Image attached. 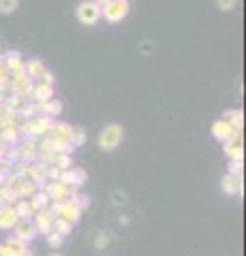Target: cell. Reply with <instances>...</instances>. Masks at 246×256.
Returning a JSON list of instances; mask_svg holds the SVG:
<instances>
[{"instance_id":"1","label":"cell","mask_w":246,"mask_h":256,"mask_svg":"<svg viewBox=\"0 0 246 256\" xmlns=\"http://www.w3.org/2000/svg\"><path fill=\"white\" fill-rule=\"evenodd\" d=\"M52 124H54L52 118H47V116H35V118L26 120L24 124H20L18 130H20V137L41 139V137H45V134H47V130H50Z\"/></svg>"},{"instance_id":"2","label":"cell","mask_w":246,"mask_h":256,"mask_svg":"<svg viewBox=\"0 0 246 256\" xmlns=\"http://www.w3.org/2000/svg\"><path fill=\"white\" fill-rule=\"evenodd\" d=\"M129 13H131L129 0H109V2L101 6V18H105V22H109V24L122 22Z\"/></svg>"},{"instance_id":"3","label":"cell","mask_w":246,"mask_h":256,"mask_svg":"<svg viewBox=\"0 0 246 256\" xmlns=\"http://www.w3.org/2000/svg\"><path fill=\"white\" fill-rule=\"evenodd\" d=\"M124 137V128L120 124H107L99 134V148L103 152H114Z\"/></svg>"},{"instance_id":"4","label":"cell","mask_w":246,"mask_h":256,"mask_svg":"<svg viewBox=\"0 0 246 256\" xmlns=\"http://www.w3.org/2000/svg\"><path fill=\"white\" fill-rule=\"evenodd\" d=\"M77 20L84 26H94L101 20V4L94 2V0H82L77 4Z\"/></svg>"},{"instance_id":"5","label":"cell","mask_w":246,"mask_h":256,"mask_svg":"<svg viewBox=\"0 0 246 256\" xmlns=\"http://www.w3.org/2000/svg\"><path fill=\"white\" fill-rule=\"evenodd\" d=\"M65 186H71V188H82L86 182H88V173L82 166H71V169H65L60 171V178H58Z\"/></svg>"},{"instance_id":"6","label":"cell","mask_w":246,"mask_h":256,"mask_svg":"<svg viewBox=\"0 0 246 256\" xmlns=\"http://www.w3.org/2000/svg\"><path fill=\"white\" fill-rule=\"evenodd\" d=\"M69 188L71 186H65L60 180H47L41 190L50 196V201H67L69 198Z\"/></svg>"},{"instance_id":"7","label":"cell","mask_w":246,"mask_h":256,"mask_svg":"<svg viewBox=\"0 0 246 256\" xmlns=\"http://www.w3.org/2000/svg\"><path fill=\"white\" fill-rule=\"evenodd\" d=\"M13 230H15V237L22 239V242H26V244H28V242H33V239L39 235L33 218H20L18 224L13 226Z\"/></svg>"},{"instance_id":"8","label":"cell","mask_w":246,"mask_h":256,"mask_svg":"<svg viewBox=\"0 0 246 256\" xmlns=\"http://www.w3.org/2000/svg\"><path fill=\"white\" fill-rule=\"evenodd\" d=\"M45 137H50L54 141H60V143H71V137H73V126L67 124V122H54Z\"/></svg>"},{"instance_id":"9","label":"cell","mask_w":246,"mask_h":256,"mask_svg":"<svg viewBox=\"0 0 246 256\" xmlns=\"http://www.w3.org/2000/svg\"><path fill=\"white\" fill-rule=\"evenodd\" d=\"M54 218H56V214H52L50 207H45V210L37 212V214H35L37 233H39V235H47L50 230H54Z\"/></svg>"},{"instance_id":"10","label":"cell","mask_w":246,"mask_h":256,"mask_svg":"<svg viewBox=\"0 0 246 256\" xmlns=\"http://www.w3.org/2000/svg\"><path fill=\"white\" fill-rule=\"evenodd\" d=\"M56 216H60V218L69 220L71 224H77L79 220H82V210H79V207H77L73 201H71V198H67V201H60Z\"/></svg>"},{"instance_id":"11","label":"cell","mask_w":246,"mask_h":256,"mask_svg":"<svg viewBox=\"0 0 246 256\" xmlns=\"http://www.w3.org/2000/svg\"><path fill=\"white\" fill-rule=\"evenodd\" d=\"M220 190L225 194H244V184H242V175H233L227 173L220 180Z\"/></svg>"},{"instance_id":"12","label":"cell","mask_w":246,"mask_h":256,"mask_svg":"<svg viewBox=\"0 0 246 256\" xmlns=\"http://www.w3.org/2000/svg\"><path fill=\"white\" fill-rule=\"evenodd\" d=\"M223 150L229 158H240L244 160V148H242V130L233 132V137L223 141Z\"/></svg>"},{"instance_id":"13","label":"cell","mask_w":246,"mask_h":256,"mask_svg":"<svg viewBox=\"0 0 246 256\" xmlns=\"http://www.w3.org/2000/svg\"><path fill=\"white\" fill-rule=\"evenodd\" d=\"M3 66H5L7 70H9L11 75L26 73V70H24V60H22V54H20V52H15V50L7 52V54L3 56Z\"/></svg>"},{"instance_id":"14","label":"cell","mask_w":246,"mask_h":256,"mask_svg":"<svg viewBox=\"0 0 246 256\" xmlns=\"http://www.w3.org/2000/svg\"><path fill=\"white\" fill-rule=\"evenodd\" d=\"M20 160H26V162H33L37 160V152H39V139L33 137H24L20 143Z\"/></svg>"},{"instance_id":"15","label":"cell","mask_w":246,"mask_h":256,"mask_svg":"<svg viewBox=\"0 0 246 256\" xmlns=\"http://www.w3.org/2000/svg\"><path fill=\"white\" fill-rule=\"evenodd\" d=\"M210 130H212V137L216 139V141H220V143H223V141H227L229 137H233V132H237L235 128H233L231 124H229V122H225L223 118H220V120H216V122L212 124V128H210Z\"/></svg>"},{"instance_id":"16","label":"cell","mask_w":246,"mask_h":256,"mask_svg":"<svg viewBox=\"0 0 246 256\" xmlns=\"http://www.w3.org/2000/svg\"><path fill=\"white\" fill-rule=\"evenodd\" d=\"M54 98V86L50 84H43V82H37L35 88H33V94H30V100L35 105H41V102Z\"/></svg>"},{"instance_id":"17","label":"cell","mask_w":246,"mask_h":256,"mask_svg":"<svg viewBox=\"0 0 246 256\" xmlns=\"http://www.w3.org/2000/svg\"><path fill=\"white\" fill-rule=\"evenodd\" d=\"M18 214H15L13 205L3 203L0 205V230H11L15 224H18Z\"/></svg>"},{"instance_id":"18","label":"cell","mask_w":246,"mask_h":256,"mask_svg":"<svg viewBox=\"0 0 246 256\" xmlns=\"http://www.w3.org/2000/svg\"><path fill=\"white\" fill-rule=\"evenodd\" d=\"M26 178L33 180L37 184V188H41L43 184L47 182L45 180V162H30L28 171H26Z\"/></svg>"},{"instance_id":"19","label":"cell","mask_w":246,"mask_h":256,"mask_svg":"<svg viewBox=\"0 0 246 256\" xmlns=\"http://www.w3.org/2000/svg\"><path fill=\"white\" fill-rule=\"evenodd\" d=\"M37 107H39V111H41L43 116L52 118V120L62 114V102L58 98H50V100H45V102H41V105H37Z\"/></svg>"},{"instance_id":"20","label":"cell","mask_w":246,"mask_h":256,"mask_svg":"<svg viewBox=\"0 0 246 256\" xmlns=\"http://www.w3.org/2000/svg\"><path fill=\"white\" fill-rule=\"evenodd\" d=\"M28 203H30V210H33V214H37V212H41V210H45V207L50 205V196H47L43 190H37L35 194L28 198Z\"/></svg>"},{"instance_id":"21","label":"cell","mask_w":246,"mask_h":256,"mask_svg":"<svg viewBox=\"0 0 246 256\" xmlns=\"http://www.w3.org/2000/svg\"><path fill=\"white\" fill-rule=\"evenodd\" d=\"M223 120L231 124L235 130H242V128H244V111H240V109H229V111H225Z\"/></svg>"},{"instance_id":"22","label":"cell","mask_w":246,"mask_h":256,"mask_svg":"<svg viewBox=\"0 0 246 256\" xmlns=\"http://www.w3.org/2000/svg\"><path fill=\"white\" fill-rule=\"evenodd\" d=\"M0 139L7 146H18L20 143V130L18 126H9V128H0Z\"/></svg>"},{"instance_id":"23","label":"cell","mask_w":246,"mask_h":256,"mask_svg":"<svg viewBox=\"0 0 246 256\" xmlns=\"http://www.w3.org/2000/svg\"><path fill=\"white\" fill-rule=\"evenodd\" d=\"M24 70H26V75L28 77H33V79H39L41 77V73L45 70V64L41 60H28V62H24Z\"/></svg>"},{"instance_id":"24","label":"cell","mask_w":246,"mask_h":256,"mask_svg":"<svg viewBox=\"0 0 246 256\" xmlns=\"http://www.w3.org/2000/svg\"><path fill=\"white\" fill-rule=\"evenodd\" d=\"M13 210L18 214V218H33V210H30V203L28 198H18V201L13 203Z\"/></svg>"},{"instance_id":"25","label":"cell","mask_w":246,"mask_h":256,"mask_svg":"<svg viewBox=\"0 0 246 256\" xmlns=\"http://www.w3.org/2000/svg\"><path fill=\"white\" fill-rule=\"evenodd\" d=\"M54 230H58L62 237H69L71 233H73V224H71L69 220H65V218H60V216H56V218H54Z\"/></svg>"},{"instance_id":"26","label":"cell","mask_w":246,"mask_h":256,"mask_svg":"<svg viewBox=\"0 0 246 256\" xmlns=\"http://www.w3.org/2000/svg\"><path fill=\"white\" fill-rule=\"evenodd\" d=\"M73 160H71V154H62V152H58V154H54V158H52V164H56L60 171H65V169H71V164Z\"/></svg>"},{"instance_id":"27","label":"cell","mask_w":246,"mask_h":256,"mask_svg":"<svg viewBox=\"0 0 246 256\" xmlns=\"http://www.w3.org/2000/svg\"><path fill=\"white\" fill-rule=\"evenodd\" d=\"M0 198H3V203L13 205L20 196L15 194V190H13V188H9V186H0Z\"/></svg>"},{"instance_id":"28","label":"cell","mask_w":246,"mask_h":256,"mask_svg":"<svg viewBox=\"0 0 246 256\" xmlns=\"http://www.w3.org/2000/svg\"><path fill=\"white\" fill-rule=\"evenodd\" d=\"M37 109H39V107L35 105L33 100H30L28 105H24V107H20V109H18V116H20V118H24V120H30V118H35V116H37Z\"/></svg>"},{"instance_id":"29","label":"cell","mask_w":246,"mask_h":256,"mask_svg":"<svg viewBox=\"0 0 246 256\" xmlns=\"http://www.w3.org/2000/svg\"><path fill=\"white\" fill-rule=\"evenodd\" d=\"M45 239H47V246L50 248H60L62 242H65V237H62L58 230H50V233L45 235Z\"/></svg>"},{"instance_id":"30","label":"cell","mask_w":246,"mask_h":256,"mask_svg":"<svg viewBox=\"0 0 246 256\" xmlns=\"http://www.w3.org/2000/svg\"><path fill=\"white\" fill-rule=\"evenodd\" d=\"M7 246L11 248L13 256H20V254H22V250L26 248V242H22V239H18V237H11L9 242H7Z\"/></svg>"},{"instance_id":"31","label":"cell","mask_w":246,"mask_h":256,"mask_svg":"<svg viewBox=\"0 0 246 256\" xmlns=\"http://www.w3.org/2000/svg\"><path fill=\"white\" fill-rule=\"evenodd\" d=\"M86 143V132L82 128H73V137H71V146L73 148H82Z\"/></svg>"},{"instance_id":"32","label":"cell","mask_w":246,"mask_h":256,"mask_svg":"<svg viewBox=\"0 0 246 256\" xmlns=\"http://www.w3.org/2000/svg\"><path fill=\"white\" fill-rule=\"evenodd\" d=\"M229 173L244 175V160H240V158H231V160H229Z\"/></svg>"},{"instance_id":"33","label":"cell","mask_w":246,"mask_h":256,"mask_svg":"<svg viewBox=\"0 0 246 256\" xmlns=\"http://www.w3.org/2000/svg\"><path fill=\"white\" fill-rule=\"evenodd\" d=\"M71 201H73L77 207H79V210H88V205H90V196L88 194H79V192H77V194L73 196V198H71Z\"/></svg>"},{"instance_id":"34","label":"cell","mask_w":246,"mask_h":256,"mask_svg":"<svg viewBox=\"0 0 246 256\" xmlns=\"http://www.w3.org/2000/svg\"><path fill=\"white\" fill-rule=\"evenodd\" d=\"M18 9V0H0V13L9 15Z\"/></svg>"},{"instance_id":"35","label":"cell","mask_w":246,"mask_h":256,"mask_svg":"<svg viewBox=\"0 0 246 256\" xmlns=\"http://www.w3.org/2000/svg\"><path fill=\"white\" fill-rule=\"evenodd\" d=\"M60 178V169L56 164H45V180H58Z\"/></svg>"},{"instance_id":"36","label":"cell","mask_w":246,"mask_h":256,"mask_svg":"<svg viewBox=\"0 0 246 256\" xmlns=\"http://www.w3.org/2000/svg\"><path fill=\"white\" fill-rule=\"evenodd\" d=\"M214 2H216V6L220 11H231V9H235L237 0H214Z\"/></svg>"},{"instance_id":"37","label":"cell","mask_w":246,"mask_h":256,"mask_svg":"<svg viewBox=\"0 0 246 256\" xmlns=\"http://www.w3.org/2000/svg\"><path fill=\"white\" fill-rule=\"evenodd\" d=\"M37 82H43V84H50V86H54V82H56V79H54V73H50V70H43L41 73V77L37 79Z\"/></svg>"},{"instance_id":"38","label":"cell","mask_w":246,"mask_h":256,"mask_svg":"<svg viewBox=\"0 0 246 256\" xmlns=\"http://www.w3.org/2000/svg\"><path fill=\"white\" fill-rule=\"evenodd\" d=\"M94 246H97V248H99V250H105V246H107V237H105V235H103V233H101V235L97 237V242H94Z\"/></svg>"},{"instance_id":"39","label":"cell","mask_w":246,"mask_h":256,"mask_svg":"<svg viewBox=\"0 0 246 256\" xmlns=\"http://www.w3.org/2000/svg\"><path fill=\"white\" fill-rule=\"evenodd\" d=\"M114 203H126L124 192H114Z\"/></svg>"},{"instance_id":"40","label":"cell","mask_w":246,"mask_h":256,"mask_svg":"<svg viewBox=\"0 0 246 256\" xmlns=\"http://www.w3.org/2000/svg\"><path fill=\"white\" fill-rule=\"evenodd\" d=\"M0 256H13V252H11V248L7 246V244H3L0 246Z\"/></svg>"},{"instance_id":"41","label":"cell","mask_w":246,"mask_h":256,"mask_svg":"<svg viewBox=\"0 0 246 256\" xmlns=\"http://www.w3.org/2000/svg\"><path fill=\"white\" fill-rule=\"evenodd\" d=\"M141 52H146V54L152 52V45H150V41H144V43H141Z\"/></svg>"},{"instance_id":"42","label":"cell","mask_w":246,"mask_h":256,"mask_svg":"<svg viewBox=\"0 0 246 256\" xmlns=\"http://www.w3.org/2000/svg\"><path fill=\"white\" fill-rule=\"evenodd\" d=\"M20 256H33V250H30V248L26 246V248L22 250V254H20Z\"/></svg>"},{"instance_id":"43","label":"cell","mask_w":246,"mask_h":256,"mask_svg":"<svg viewBox=\"0 0 246 256\" xmlns=\"http://www.w3.org/2000/svg\"><path fill=\"white\" fill-rule=\"evenodd\" d=\"M5 178H7V175H5L3 171H0V186H3V184H5Z\"/></svg>"},{"instance_id":"44","label":"cell","mask_w":246,"mask_h":256,"mask_svg":"<svg viewBox=\"0 0 246 256\" xmlns=\"http://www.w3.org/2000/svg\"><path fill=\"white\" fill-rule=\"evenodd\" d=\"M94 2H99V4L103 6V4H105V2H109V0H94Z\"/></svg>"},{"instance_id":"45","label":"cell","mask_w":246,"mask_h":256,"mask_svg":"<svg viewBox=\"0 0 246 256\" xmlns=\"http://www.w3.org/2000/svg\"><path fill=\"white\" fill-rule=\"evenodd\" d=\"M50 256H62V254H50Z\"/></svg>"}]
</instances>
